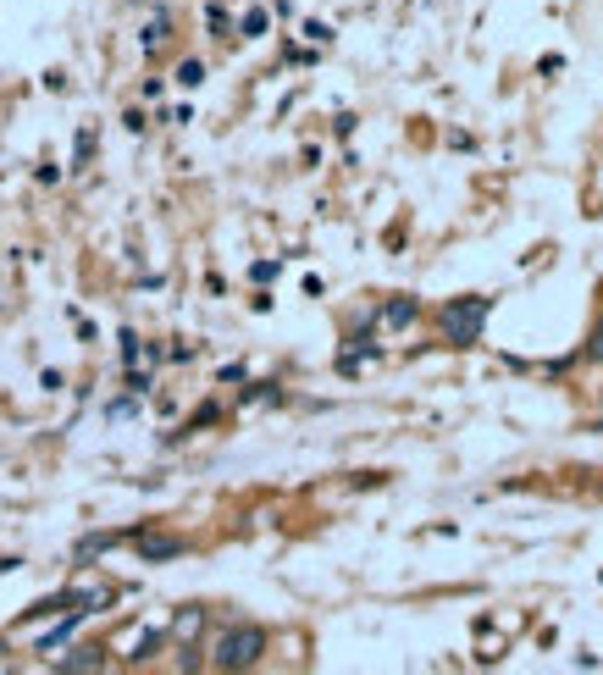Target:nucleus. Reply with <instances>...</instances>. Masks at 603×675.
<instances>
[{
  "instance_id": "20e7f679",
  "label": "nucleus",
  "mask_w": 603,
  "mask_h": 675,
  "mask_svg": "<svg viewBox=\"0 0 603 675\" xmlns=\"http://www.w3.org/2000/svg\"><path fill=\"white\" fill-rule=\"evenodd\" d=\"M83 615H89V609H67V615H61V620H56V626H50V631H45V637H39V653H45V659H50V653H56V648H61V642H67V637H72V631H78V620H83Z\"/></svg>"
},
{
  "instance_id": "9d476101",
  "label": "nucleus",
  "mask_w": 603,
  "mask_h": 675,
  "mask_svg": "<svg viewBox=\"0 0 603 675\" xmlns=\"http://www.w3.org/2000/svg\"><path fill=\"white\" fill-rule=\"evenodd\" d=\"M200 626H205V615H200V609H183V615H178V637H194Z\"/></svg>"
},
{
  "instance_id": "f03ea898",
  "label": "nucleus",
  "mask_w": 603,
  "mask_h": 675,
  "mask_svg": "<svg viewBox=\"0 0 603 675\" xmlns=\"http://www.w3.org/2000/svg\"><path fill=\"white\" fill-rule=\"evenodd\" d=\"M261 653H266V631L261 626H227L222 637L211 642L216 670H249V664H261Z\"/></svg>"
},
{
  "instance_id": "39448f33",
  "label": "nucleus",
  "mask_w": 603,
  "mask_h": 675,
  "mask_svg": "<svg viewBox=\"0 0 603 675\" xmlns=\"http://www.w3.org/2000/svg\"><path fill=\"white\" fill-rule=\"evenodd\" d=\"M61 675H83V670H106V653L100 648H72L67 659H56Z\"/></svg>"
},
{
  "instance_id": "7ed1b4c3",
  "label": "nucleus",
  "mask_w": 603,
  "mask_h": 675,
  "mask_svg": "<svg viewBox=\"0 0 603 675\" xmlns=\"http://www.w3.org/2000/svg\"><path fill=\"white\" fill-rule=\"evenodd\" d=\"M144 565H166V559H183V537H155V532H133Z\"/></svg>"
},
{
  "instance_id": "423d86ee",
  "label": "nucleus",
  "mask_w": 603,
  "mask_h": 675,
  "mask_svg": "<svg viewBox=\"0 0 603 675\" xmlns=\"http://www.w3.org/2000/svg\"><path fill=\"white\" fill-rule=\"evenodd\" d=\"M111 543H122V532H83L72 554H78V559H100V554H106Z\"/></svg>"
},
{
  "instance_id": "ddd939ff",
  "label": "nucleus",
  "mask_w": 603,
  "mask_h": 675,
  "mask_svg": "<svg viewBox=\"0 0 603 675\" xmlns=\"http://www.w3.org/2000/svg\"><path fill=\"white\" fill-rule=\"evenodd\" d=\"M587 360H603V321H598V332H592V344H587Z\"/></svg>"
},
{
  "instance_id": "9b49d317",
  "label": "nucleus",
  "mask_w": 603,
  "mask_h": 675,
  "mask_svg": "<svg viewBox=\"0 0 603 675\" xmlns=\"http://www.w3.org/2000/svg\"><path fill=\"white\" fill-rule=\"evenodd\" d=\"M178 83H183V89H194V83H205V67H200V61H183V67H178Z\"/></svg>"
},
{
  "instance_id": "f8f14e48",
  "label": "nucleus",
  "mask_w": 603,
  "mask_h": 675,
  "mask_svg": "<svg viewBox=\"0 0 603 675\" xmlns=\"http://www.w3.org/2000/svg\"><path fill=\"white\" fill-rule=\"evenodd\" d=\"M122 360H128V366L139 360V338H133V332H122Z\"/></svg>"
},
{
  "instance_id": "6e6552de",
  "label": "nucleus",
  "mask_w": 603,
  "mask_h": 675,
  "mask_svg": "<svg viewBox=\"0 0 603 675\" xmlns=\"http://www.w3.org/2000/svg\"><path fill=\"white\" fill-rule=\"evenodd\" d=\"M166 34H172V23H166V12H155V17H150V28H144V50H161V45H166Z\"/></svg>"
},
{
  "instance_id": "f257e3e1",
  "label": "nucleus",
  "mask_w": 603,
  "mask_h": 675,
  "mask_svg": "<svg viewBox=\"0 0 603 675\" xmlns=\"http://www.w3.org/2000/svg\"><path fill=\"white\" fill-rule=\"evenodd\" d=\"M487 316H493V299H487V294H465V299H449L438 321H443V338L465 349V344H482Z\"/></svg>"
},
{
  "instance_id": "1a4fd4ad",
  "label": "nucleus",
  "mask_w": 603,
  "mask_h": 675,
  "mask_svg": "<svg viewBox=\"0 0 603 675\" xmlns=\"http://www.w3.org/2000/svg\"><path fill=\"white\" fill-rule=\"evenodd\" d=\"M155 648H161V631H144V637L133 642V664H139V659H150Z\"/></svg>"
},
{
  "instance_id": "0eeeda50",
  "label": "nucleus",
  "mask_w": 603,
  "mask_h": 675,
  "mask_svg": "<svg viewBox=\"0 0 603 675\" xmlns=\"http://www.w3.org/2000/svg\"><path fill=\"white\" fill-rule=\"evenodd\" d=\"M415 316H421V305H415V299H393V305L382 310V321H388V327H410Z\"/></svg>"
}]
</instances>
